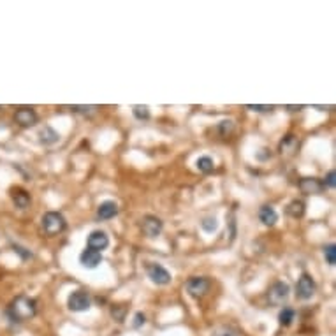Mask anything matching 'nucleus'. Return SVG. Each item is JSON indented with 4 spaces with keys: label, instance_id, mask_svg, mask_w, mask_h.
Segmentation results:
<instances>
[{
    "label": "nucleus",
    "instance_id": "f257e3e1",
    "mask_svg": "<svg viewBox=\"0 0 336 336\" xmlns=\"http://www.w3.org/2000/svg\"><path fill=\"white\" fill-rule=\"evenodd\" d=\"M37 314V303L36 299L26 296H20L9 304L7 308V315L11 317L13 322H25V320L32 319Z\"/></svg>",
    "mask_w": 336,
    "mask_h": 336
},
{
    "label": "nucleus",
    "instance_id": "f03ea898",
    "mask_svg": "<svg viewBox=\"0 0 336 336\" xmlns=\"http://www.w3.org/2000/svg\"><path fill=\"white\" fill-rule=\"evenodd\" d=\"M43 229L48 236H56L66 229V219L62 217V213L56 211H48L43 217Z\"/></svg>",
    "mask_w": 336,
    "mask_h": 336
},
{
    "label": "nucleus",
    "instance_id": "7ed1b4c3",
    "mask_svg": "<svg viewBox=\"0 0 336 336\" xmlns=\"http://www.w3.org/2000/svg\"><path fill=\"white\" fill-rule=\"evenodd\" d=\"M289 292H291V287L285 282H277V284L271 285L268 292V301L274 307H282L289 299Z\"/></svg>",
    "mask_w": 336,
    "mask_h": 336
},
{
    "label": "nucleus",
    "instance_id": "20e7f679",
    "mask_svg": "<svg viewBox=\"0 0 336 336\" xmlns=\"http://www.w3.org/2000/svg\"><path fill=\"white\" fill-rule=\"evenodd\" d=\"M67 307L71 312H86L91 307V299L85 291H76L67 297Z\"/></svg>",
    "mask_w": 336,
    "mask_h": 336
},
{
    "label": "nucleus",
    "instance_id": "39448f33",
    "mask_svg": "<svg viewBox=\"0 0 336 336\" xmlns=\"http://www.w3.org/2000/svg\"><path fill=\"white\" fill-rule=\"evenodd\" d=\"M315 291H317V285H315L314 278L307 273L301 274L296 285V296L299 297V299H312Z\"/></svg>",
    "mask_w": 336,
    "mask_h": 336
},
{
    "label": "nucleus",
    "instance_id": "423d86ee",
    "mask_svg": "<svg viewBox=\"0 0 336 336\" xmlns=\"http://www.w3.org/2000/svg\"><path fill=\"white\" fill-rule=\"evenodd\" d=\"M146 273H148V277H150V280L157 285H167L171 282L169 271L164 268V266L155 264V262H151V264L146 266Z\"/></svg>",
    "mask_w": 336,
    "mask_h": 336
},
{
    "label": "nucleus",
    "instance_id": "0eeeda50",
    "mask_svg": "<svg viewBox=\"0 0 336 336\" xmlns=\"http://www.w3.org/2000/svg\"><path fill=\"white\" fill-rule=\"evenodd\" d=\"M162 227H164L162 220L154 215L144 217L143 222H141V229H143V234L146 238H157L160 232H162Z\"/></svg>",
    "mask_w": 336,
    "mask_h": 336
},
{
    "label": "nucleus",
    "instance_id": "6e6552de",
    "mask_svg": "<svg viewBox=\"0 0 336 336\" xmlns=\"http://www.w3.org/2000/svg\"><path fill=\"white\" fill-rule=\"evenodd\" d=\"M187 291L194 297H202L209 291V280L204 277H192L187 282Z\"/></svg>",
    "mask_w": 336,
    "mask_h": 336
},
{
    "label": "nucleus",
    "instance_id": "1a4fd4ad",
    "mask_svg": "<svg viewBox=\"0 0 336 336\" xmlns=\"http://www.w3.org/2000/svg\"><path fill=\"white\" fill-rule=\"evenodd\" d=\"M79 262H81L83 268L95 269L102 262V254L97 250H91V248H86V250H83L81 255H79Z\"/></svg>",
    "mask_w": 336,
    "mask_h": 336
},
{
    "label": "nucleus",
    "instance_id": "9d476101",
    "mask_svg": "<svg viewBox=\"0 0 336 336\" xmlns=\"http://www.w3.org/2000/svg\"><path fill=\"white\" fill-rule=\"evenodd\" d=\"M109 247V238L104 231H91L90 236H88V248L91 250H97V252H102Z\"/></svg>",
    "mask_w": 336,
    "mask_h": 336
},
{
    "label": "nucleus",
    "instance_id": "9b49d317",
    "mask_svg": "<svg viewBox=\"0 0 336 336\" xmlns=\"http://www.w3.org/2000/svg\"><path fill=\"white\" fill-rule=\"evenodd\" d=\"M14 118L21 127H34L37 124V113L32 108H20L14 114Z\"/></svg>",
    "mask_w": 336,
    "mask_h": 336
},
{
    "label": "nucleus",
    "instance_id": "f8f14e48",
    "mask_svg": "<svg viewBox=\"0 0 336 336\" xmlns=\"http://www.w3.org/2000/svg\"><path fill=\"white\" fill-rule=\"evenodd\" d=\"M324 189V185L320 183V179L317 178H303L299 181V190L304 196H312V194H320Z\"/></svg>",
    "mask_w": 336,
    "mask_h": 336
},
{
    "label": "nucleus",
    "instance_id": "ddd939ff",
    "mask_svg": "<svg viewBox=\"0 0 336 336\" xmlns=\"http://www.w3.org/2000/svg\"><path fill=\"white\" fill-rule=\"evenodd\" d=\"M11 199H13L14 206L20 209H26L30 206V202H32V199H30V194L26 192V190L23 189H13L11 190Z\"/></svg>",
    "mask_w": 336,
    "mask_h": 336
},
{
    "label": "nucleus",
    "instance_id": "4468645a",
    "mask_svg": "<svg viewBox=\"0 0 336 336\" xmlns=\"http://www.w3.org/2000/svg\"><path fill=\"white\" fill-rule=\"evenodd\" d=\"M118 215V204L114 201H104L101 202V206H99L97 209V217L101 220H109L113 219V217Z\"/></svg>",
    "mask_w": 336,
    "mask_h": 336
},
{
    "label": "nucleus",
    "instance_id": "2eb2a0df",
    "mask_svg": "<svg viewBox=\"0 0 336 336\" xmlns=\"http://www.w3.org/2000/svg\"><path fill=\"white\" fill-rule=\"evenodd\" d=\"M259 220H261L264 225H274L278 220V213L274 211L273 206H262L261 209H259Z\"/></svg>",
    "mask_w": 336,
    "mask_h": 336
},
{
    "label": "nucleus",
    "instance_id": "dca6fc26",
    "mask_svg": "<svg viewBox=\"0 0 336 336\" xmlns=\"http://www.w3.org/2000/svg\"><path fill=\"white\" fill-rule=\"evenodd\" d=\"M39 137H41V143H43V144H55L56 141L60 139L58 132H55L51 127H44V129H41Z\"/></svg>",
    "mask_w": 336,
    "mask_h": 336
},
{
    "label": "nucleus",
    "instance_id": "f3484780",
    "mask_svg": "<svg viewBox=\"0 0 336 336\" xmlns=\"http://www.w3.org/2000/svg\"><path fill=\"white\" fill-rule=\"evenodd\" d=\"M294 319H296V312H294L292 308H289V307L282 308L280 314H278V322H280V326H284V327L291 326Z\"/></svg>",
    "mask_w": 336,
    "mask_h": 336
},
{
    "label": "nucleus",
    "instance_id": "a211bd4d",
    "mask_svg": "<svg viewBox=\"0 0 336 336\" xmlns=\"http://www.w3.org/2000/svg\"><path fill=\"white\" fill-rule=\"evenodd\" d=\"M287 213L292 219H301L304 215V202L303 201H292L287 206Z\"/></svg>",
    "mask_w": 336,
    "mask_h": 336
},
{
    "label": "nucleus",
    "instance_id": "6ab92c4d",
    "mask_svg": "<svg viewBox=\"0 0 336 336\" xmlns=\"http://www.w3.org/2000/svg\"><path fill=\"white\" fill-rule=\"evenodd\" d=\"M196 166H197V169H199L201 173H211V171L215 169V164H213V160L209 159V157H201V159H197Z\"/></svg>",
    "mask_w": 336,
    "mask_h": 336
},
{
    "label": "nucleus",
    "instance_id": "aec40b11",
    "mask_svg": "<svg viewBox=\"0 0 336 336\" xmlns=\"http://www.w3.org/2000/svg\"><path fill=\"white\" fill-rule=\"evenodd\" d=\"M211 336H239L238 331L231 326H220L211 333Z\"/></svg>",
    "mask_w": 336,
    "mask_h": 336
},
{
    "label": "nucleus",
    "instance_id": "412c9836",
    "mask_svg": "<svg viewBox=\"0 0 336 336\" xmlns=\"http://www.w3.org/2000/svg\"><path fill=\"white\" fill-rule=\"evenodd\" d=\"M132 113H134V116L137 120H148L150 118V109H148V106H134V109H132Z\"/></svg>",
    "mask_w": 336,
    "mask_h": 336
},
{
    "label": "nucleus",
    "instance_id": "4be33fe9",
    "mask_svg": "<svg viewBox=\"0 0 336 336\" xmlns=\"http://www.w3.org/2000/svg\"><path fill=\"white\" fill-rule=\"evenodd\" d=\"M324 257H326L327 264L334 266L336 264V247L334 245H327L324 248Z\"/></svg>",
    "mask_w": 336,
    "mask_h": 336
},
{
    "label": "nucleus",
    "instance_id": "5701e85b",
    "mask_svg": "<svg viewBox=\"0 0 336 336\" xmlns=\"http://www.w3.org/2000/svg\"><path fill=\"white\" fill-rule=\"evenodd\" d=\"M201 227L204 229L206 232H213V231H217V227H219V222H217L215 217H208V219H204L201 222Z\"/></svg>",
    "mask_w": 336,
    "mask_h": 336
},
{
    "label": "nucleus",
    "instance_id": "b1692460",
    "mask_svg": "<svg viewBox=\"0 0 336 336\" xmlns=\"http://www.w3.org/2000/svg\"><path fill=\"white\" fill-rule=\"evenodd\" d=\"M322 185L324 187H329V189H334V185H336V173H334V171H329V173H327L326 181H324Z\"/></svg>",
    "mask_w": 336,
    "mask_h": 336
},
{
    "label": "nucleus",
    "instance_id": "393cba45",
    "mask_svg": "<svg viewBox=\"0 0 336 336\" xmlns=\"http://www.w3.org/2000/svg\"><path fill=\"white\" fill-rule=\"evenodd\" d=\"M247 109H250V111H257V113H266V111H271L273 106H252V104H248Z\"/></svg>",
    "mask_w": 336,
    "mask_h": 336
},
{
    "label": "nucleus",
    "instance_id": "a878e982",
    "mask_svg": "<svg viewBox=\"0 0 336 336\" xmlns=\"http://www.w3.org/2000/svg\"><path fill=\"white\" fill-rule=\"evenodd\" d=\"M14 250H16L18 254H21V257H23V259L32 257V254H30V252H25V248H21V247H18V245H14Z\"/></svg>",
    "mask_w": 336,
    "mask_h": 336
},
{
    "label": "nucleus",
    "instance_id": "bb28decb",
    "mask_svg": "<svg viewBox=\"0 0 336 336\" xmlns=\"http://www.w3.org/2000/svg\"><path fill=\"white\" fill-rule=\"evenodd\" d=\"M95 106H74V111H78V113H88V109H94Z\"/></svg>",
    "mask_w": 336,
    "mask_h": 336
},
{
    "label": "nucleus",
    "instance_id": "cd10ccee",
    "mask_svg": "<svg viewBox=\"0 0 336 336\" xmlns=\"http://www.w3.org/2000/svg\"><path fill=\"white\" fill-rule=\"evenodd\" d=\"M141 324H144V315H143V314H137V315H136V322H134V327H139Z\"/></svg>",
    "mask_w": 336,
    "mask_h": 336
}]
</instances>
